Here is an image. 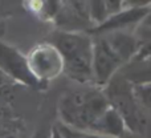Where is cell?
Listing matches in <instances>:
<instances>
[{"label": "cell", "mask_w": 151, "mask_h": 138, "mask_svg": "<svg viewBox=\"0 0 151 138\" xmlns=\"http://www.w3.org/2000/svg\"><path fill=\"white\" fill-rule=\"evenodd\" d=\"M109 108L105 92L97 88L69 92L58 101L60 122L77 130L91 131L94 124Z\"/></svg>", "instance_id": "cell-1"}, {"label": "cell", "mask_w": 151, "mask_h": 138, "mask_svg": "<svg viewBox=\"0 0 151 138\" xmlns=\"http://www.w3.org/2000/svg\"><path fill=\"white\" fill-rule=\"evenodd\" d=\"M60 52L64 73L81 85L94 82L93 78V39L85 33L57 31L50 43Z\"/></svg>", "instance_id": "cell-2"}, {"label": "cell", "mask_w": 151, "mask_h": 138, "mask_svg": "<svg viewBox=\"0 0 151 138\" xmlns=\"http://www.w3.org/2000/svg\"><path fill=\"white\" fill-rule=\"evenodd\" d=\"M110 106L114 108L122 117L127 131L141 134L147 126L146 113L137 101L133 92V85L126 81L119 73L114 76L106 85L105 90Z\"/></svg>", "instance_id": "cell-3"}, {"label": "cell", "mask_w": 151, "mask_h": 138, "mask_svg": "<svg viewBox=\"0 0 151 138\" xmlns=\"http://www.w3.org/2000/svg\"><path fill=\"white\" fill-rule=\"evenodd\" d=\"M28 66L40 84L56 78L64 72V61L60 52L49 43L35 47L27 56Z\"/></svg>", "instance_id": "cell-4"}, {"label": "cell", "mask_w": 151, "mask_h": 138, "mask_svg": "<svg viewBox=\"0 0 151 138\" xmlns=\"http://www.w3.org/2000/svg\"><path fill=\"white\" fill-rule=\"evenodd\" d=\"M123 66L102 36L93 39V78L97 86H106Z\"/></svg>", "instance_id": "cell-5"}, {"label": "cell", "mask_w": 151, "mask_h": 138, "mask_svg": "<svg viewBox=\"0 0 151 138\" xmlns=\"http://www.w3.org/2000/svg\"><path fill=\"white\" fill-rule=\"evenodd\" d=\"M0 70L8 76L13 82L28 86H40L41 84L33 77L28 66V61L16 48L0 40Z\"/></svg>", "instance_id": "cell-6"}, {"label": "cell", "mask_w": 151, "mask_h": 138, "mask_svg": "<svg viewBox=\"0 0 151 138\" xmlns=\"http://www.w3.org/2000/svg\"><path fill=\"white\" fill-rule=\"evenodd\" d=\"M55 19L56 24L63 32L81 33L83 29H93L88 3L83 1H69L65 5H60Z\"/></svg>", "instance_id": "cell-7"}, {"label": "cell", "mask_w": 151, "mask_h": 138, "mask_svg": "<svg viewBox=\"0 0 151 138\" xmlns=\"http://www.w3.org/2000/svg\"><path fill=\"white\" fill-rule=\"evenodd\" d=\"M150 11V7L147 5H137V7H131L127 9H122L121 12L115 13V15L110 16L104 24L101 25L93 27V29L89 31L90 35H104L109 33V32L115 31H125L130 25H135V24H142L145 17L147 16Z\"/></svg>", "instance_id": "cell-8"}, {"label": "cell", "mask_w": 151, "mask_h": 138, "mask_svg": "<svg viewBox=\"0 0 151 138\" xmlns=\"http://www.w3.org/2000/svg\"><path fill=\"white\" fill-rule=\"evenodd\" d=\"M99 36L105 39L109 48L119 59L123 66L130 61H133V59L135 57L137 52H138V41H137L135 33H129L126 31H115L99 35Z\"/></svg>", "instance_id": "cell-9"}, {"label": "cell", "mask_w": 151, "mask_h": 138, "mask_svg": "<svg viewBox=\"0 0 151 138\" xmlns=\"http://www.w3.org/2000/svg\"><path fill=\"white\" fill-rule=\"evenodd\" d=\"M91 131L111 138H122L123 134L127 131V129H126L125 122L119 116V113L114 108L110 106L102 114V117L94 124Z\"/></svg>", "instance_id": "cell-10"}, {"label": "cell", "mask_w": 151, "mask_h": 138, "mask_svg": "<svg viewBox=\"0 0 151 138\" xmlns=\"http://www.w3.org/2000/svg\"><path fill=\"white\" fill-rule=\"evenodd\" d=\"M118 73L131 85L151 84V59L130 61L125 66H122Z\"/></svg>", "instance_id": "cell-11"}, {"label": "cell", "mask_w": 151, "mask_h": 138, "mask_svg": "<svg viewBox=\"0 0 151 138\" xmlns=\"http://www.w3.org/2000/svg\"><path fill=\"white\" fill-rule=\"evenodd\" d=\"M135 37L138 41V52L133 61L151 59V28L141 24L135 31Z\"/></svg>", "instance_id": "cell-12"}, {"label": "cell", "mask_w": 151, "mask_h": 138, "mask_svg": "<svg viewBox=\"0 0 151 138\" xmlns=\"http://www.w3.org/2000/svg\"><path fill=\"white\" fill-rule=\"evenodd\" d=\"M133 92L143 112L151 114V84L133 85Z\"/></svg>", "instance_id": "cell-13"}, {"label": "cell", "mask_w": 151, "mask_h": 138, "mask_svg": "<svg viewBox=\"0 0 151 138\" xmlns=\"http://www.w3.org/2000/svg\"><path fill=\"white\" fill-rule=\"evenodd\" d=\"M88 8L91 23H97L98 25H101L109 19L105 1H88Z\"/></svg>", "instance_id": "cell-14"}, {"label": "cell", "mask_w": 151, "mask_h": 138, "mask_svg": "<svg viewBox=\"0 0 151 138\" xmlns=\"http://www.w3.org/2000/svg\"><path fill=\"white\" fill-rule=\"evenodd\" d=\"M55 126L57 128L58 133L61 134L63 138H111V137L102 136V134L93 133V131L77 130V129L69 128V126L64 125V124H61V122H57Z\"/></svg>", "instance_id": "cell-15"}, {"label": "cell", "mask_w": 151, "mask_h": 138, "mask_svg": "<svg viewBox=\"0 0 151 138\" xmlns=\"http://www.w3.org/2000/svg\"><path fill=\"white\" fill-rule=\"evenodd\" d=\"M11 85H13V81L11 80L5 73H3L1 70H0V92L8 89Z\"/></svg>", "instance_id": "cell-16"}, {"label": "cell", "mask_w": 151, "mask_h": 138, "mask_svg": "<svg viewBox=\"0 0 151 138\" xmlns=\"http://www.w3.org/2000/svg\"><path fill=\"white\" fill-rule=\"evenodd\" d=\"M142 25L151 28V7H150V11H149V13H147V16L145 17V20L142 21Z\"/></svg>", "instance_id": "cell-17"}, {"label": "cell", "mask_w": 151, "mask_h": 138, "mask_svg": "<svg viewBox=\"0 0 151 138\" xmlns=\"http://www.w3.org/2000/svg\"><path fill=\"white\" fill-rule=\"evenodd\" d=\"M33 138H50V131L41 130V131H39Z\"/></svg>", "instance_id": "cell-18"}, {"label": "cell", "mask_w": 151, "mask_h": 138, "mask_svg": "<svg viewBox=\"0 0 151 138\" xmlns=\"http://www.w3.org/2000/svg\"><path fill=\"white\" fill-rule=\"evenodd\" d=\"M50 138H63V137H61V134L58 133V130H57V128H56V126H53L52 130H50Z\"/></svg>", "instance_id": "cell-19"}, {"label": "cell", "mask_w": 151, "mask_h": 138, "mask_svg": "<svg viewBox=\"0 0 151 138\" xmlns=\"http://www.w3.org/2000/svg\"><path fill=\"white\" fill-rule=\"evenodd\" d=\"M122 138H137V134H133V133H130V131H126Z\"/></svg>", "instance_id": "cell-20"}]
</instances>
